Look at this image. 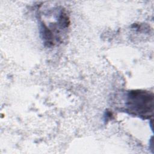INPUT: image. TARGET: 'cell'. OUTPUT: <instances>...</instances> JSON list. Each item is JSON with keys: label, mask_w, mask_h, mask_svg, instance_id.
Returning a JSON list of instances; mask_svg holds the SVG:
<instances>
[{"label": "cell", "mask_w": 154, "mask_h": 154, "mask_svg": "<svg viewBox=\"0 0 154 154\" xmlns=\"http://www.w3.org/2000/svg\"><path fill=\"white\" fill-rule=\"evenodd\" d=\"M125 111L142 119H150L153 112V94L143 90H131L125 96Z\"/></svg>", "instance_id": "cell-1"}]
</instances>
